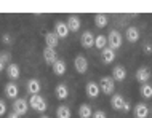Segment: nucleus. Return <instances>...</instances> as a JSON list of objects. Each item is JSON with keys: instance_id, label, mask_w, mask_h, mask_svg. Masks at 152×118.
I'll return each instance as SVG.
<instances>
[{"instance_id": "nucleus-8", "label": "nucleus", "mask_w": 152, "mask_h": 118, "mask_svg": "<svg viewBox=\"0 0 152 118\" xmlns=\"http://www.w3.org/2000/svg\"><path fill=\"white\" fill-rule=\"evenodd\" d=\"M55 34L58 35V38H66L69 35V29H67V24L63 22V21H58L55 26Z\"/></svg>"}, {"instance_id": "nucleus-22", "label": "nucleus", "mask_w": 152, "mask_h": 118, "mask_svg": "<svg viewBox=\"0 0 152 118\" xmlns=\"http://www.w3.org/2000/svg\"><path fill=\"white\" fill-rule=\"evenodd\" d=\"M94 24H96L99 29H102V27L107 26V14H102V13H98L96 16H94Z\"/></svg>"}, {"instance_id": "nucleus-4", "label": "nucleus", "mask_w": 152, "mask_h": 118, "mask_svg": "<svg viewBox=\"0 0 152 118\" xmlns=\"http://www.w3.org/2000/svg\"><path fill=\"white\" fill-rule=\"evenodd\" d=\"M27 109H29V102H27L26 99H16L13 102V112L18 113L19 117L24 115V113L27 112Z\"/></svg>"}, {"instance_id": "nucleus-35", "label": "nucleus", "mask_w": 152, "mask_h": 118, "mask_svg": "<svg viewBox=\"0 0 152 118\" xmlns=\"http://www.w3.org/2000/svg\"><path fill=\"white\" fill-rule=\"evenodd\" d=\"M8 118H19V115H18V113H15V112H11V113H10V117H8Z\"/></svg>"}, {"instance_id": "nucleus-9", "label": "nucleus", "mask_w": 152, "mask_h": 118, "mask_svg": "<svg viewBox=\"0 0 152 118\" xmlns=\"http://www.w3.org/2000/svg\"><path fill=\"white\" fill-rule=\"evenodd\" d=\"M67 29L69 32H77L80 29V18L79 16H75V14H72V16H69L67 18Z\"/></svg>"}, {"instance_id": "nucleus-20", "label": "nucleus", "mask_w": 152, "mask_h": 118, "mask_svg": "<svg viewBox=\"0 0 152 118\" xmlns=\"http://www.w3.org/2000/svg\"><path fill=\"white\" fill-rule=\"evenodd\" d=\"M126 40H128L130 43H136L139 40V30L136 29V27H128L126 29Z\"/></svg>"}, {"instance_id": "nucleus-5", "label": "nucleus", "mask_w": 152, "mask_h": 118, "mask_svg": "<svg viewBox=\"0 0 152 118\" xmlns=\"http://www.w3.org/2000/svg\"><path fill=\"white\" fill-rule=\"evenodd\" d=\"M74 67H75V70L79 72V74H85L87 72V69H88V61L85 56H82L79 54L75 58V61H74Z\"/></svg>"}, {"instance_id": "nucleus-23", "label": "nucleus", "mask_w": 152, "mask_h": 118, "mask_svg": "<svg viewBox=\"0 0 152 118\" xmlns=\"http://www.w3.org/2000/svg\"><path fill=\"white\" fill-rule=\"evenodd\" d=\"M53 72H55L56 75H63L66 72V62L64 61H61V59L56 61V62L53 64Z\"/></svg>"}, {"instance_id": "nucleus-10", "label": "nucleus", "mask_w": 152, "mask_h": 118, "mask_svg": "<svg viewBox=\"0 0 152 118\" xmlns=\"http://www.w3.org/2000/svg\"><path fill=\"white\" fill-rule=\"evenodd\" d=\"M40 81L39 80H35V78H31L29 81H27V85H26V89H27V93H29V94H39L40 93Z\"/></svg>"}, {"instance_id": "nucleus-34", "label": "nucleus", "mask_w": 152, "mask_h": 118, "mask_svg": "<svg viewBox=\"0 0 152 118\" xmlns=\"http://www.w3.org/2000/svg\"><path fill=\"white\" fill-rule=\"evenodd\" d=\"M2 70H5V62L0 59V72H2Z\"/></svg>"}, {"instance_id": "nucleus-17", "label": "nucleus", "mask_w": 152, "mask_h": 118, "mask_svg": "<svg viewBox=\"0 0 152 118\" xmlns=\"http://www.w3.org/2000/svg\"><path fill=\"white\" fill-rule=\"evenodd\" d=\"M45 43H47L48 48H56L59 43V38L58 35L55 34V32H48L47 35H45Z\"/></svg>"}, {"instance_id": "nucleus-33", "label": "nucleus", "mask_w": 152, "mask_h": 118, "mask_svg": "<svg viewBox=\"0 0 152 118\" xmlns=\"http://www.w3.org/2000/svg\"><path fill=\"white\" fill-rule=\"evenodd\" d=\"M130 109H131V107H130V102H125V105H123V110H126V112H128Z\"/></svg>"}, {"instance_id": "nucleus-25", "label": "nucleus", "mask_w": 152, "mask_h": 118, "mask_svg": "<svg viewBox=\"0 0 152 118\" xmlns=\"http://www.w3.org/2000/svg\"><path fill=\"white\" fill-rule=\"evenodd\" d=\"M106 45H107V38H106L102 34H101V35H98V37H94V46L99 48L101 51L106 48Z\"/></svg>"}, {"instance_id": "nucleus-3", "label": "nucleus", "mask_w": 152, "mask_h": 118, "mask_svg": "<svg viewBox=\"0 0 152 118\" xmlns=\"http://www.w3.org/2000/svg\"><path fill=\"white\" fill-rule=\"evenodd\" d=\"M29 105L34 109V110H37V112H45V110H47V102H45V99L42 96H39V94L31 96Z\"/></svg>"}, {"instance_id": "nucleus-29", "label": "nucleus", "mask_w": 152, "mask_h": 118, "mask_svg": "<svg viewBox=\"0 0 152 118\" xmlns=\"http://www.w3.org/2000/svg\"><path fill=\"white\" fill-rule=\"evenodd\" d=\"M5 112H7V104L3 102L2 99H0V117H2V115H5Z\"/></svg>"}, {"instance_id": "nucleus-6", "label": "nucleus", "mask_w": 152, "mask_h": 118, "mask_svg": "<svg viewBox=\"0 0 152 118\" xmlns=\"http://www.w3.org/2000/svg\"><path fill=\"white\" fill-rule=\"evenodd\" d=\"M43 59L47 64H50V66H53V64L58 61V54H56V50L55 48H45L43 50Z\"/></svg>"}, {"instance_id": "nucleus-19", "label": "nucleus", "mask_w": 152, "mask_h": 118, "mask_svg": "<svg viewBox=\"0 0 152 118\" xmlns=\"http://www.w3.org/2000/svg\"><path fill=\"white\" fill-rule=\"evenodd\" d=\"M18 93H19V89L18 86H16L15 83H8L7 86H5V94L7 97H10V99H18Z\"/></svg>"}, {"instance_id": "nucleus-28", "label": "nucleus", "mask_w": 152, "mask_h": 118, "mask_svg": "<svg viewBox=\"0 0 152 118\" xmlns=\"http://www.w3.org/2000/svg\"><path fill=\"white\" fill-rule=\"evenodd\" d=\"M0 59H2L5 64H10V53H7V51L0 53Z\"/></svg>"}, {"instance_id": "nucleus-11", "label": "nucleus", "mask_w": 152, "mask_h": 118, "mask_svg": "<svg viewBox=\"0 0 152 118\" xmlns=\"http://www.w3.org/2000/svg\"><path fill=\"white\" fill-rule=\"evenodd\" d=\"M85 91H87V96L88 97H98L99 96V85L94 83V81H90V83H87V88H85Z\"/></svg>"}, {"instance_id": "nucleus-14", "label": "nucleus", "mask_w": 152, "mask_h": 118, "mask_svg": "<svg viewBox=\"0 0 152 118\" xmlns=\"http://www.w3.org/2000/svg\"><path fill=\"white\" fill-rule=\"evenodd\" d=\"M149 78H151V70L147 67H139L136 70V80L141 81L142 85H144Z\"/></svg>"}, {"instance_id": "nucleus-16", "label": "nucleus", "mask_w": 152, "mask_h": 118, "mask_svg": "<svg viewBox=\"0 0 152 118\" xmlns=\"http://www.w3.org/2000/svg\"><path fill=\"white\" fill-rule=\"evenodd\" d=\"M7 74H8V78H11V80H16V78H19V66L18 64H13V62H10L7 66Z\"/></svg>"}, {"instance_id": "nucleus-21", "label": "nucleus", "mask_w": 152, "mask_h": 118, "mask_svg": "<svg viewBox=\"0 0 152 118\" xmlns=\"http://www.w3.org/2000/svg\"><path fill=\"white\" fill-rule=\"evenodd\" d=\"M91 115H93L91 107H90L88 104H82L80 109H79V117H80V118H90Z\"/></svg>"}, {"instance_id": "nucleus-32", "label": "nucleus", "mask_w": 152, "mask_h": 118, "mask_svg": "<svg viewBox=\"0 0 152 118\" xmlns=\"http://www.w3.org/2000/svg\"><path fill=\"white\" fill-rule=\"evenodd\" d=\"M144 51H146V53H152V45H151V43H146V45H144Z\"/></svg>"}, {"instance_id": "nucleus-18", "label": "nucleus", "mask_w": 152, "mask_h": 118, "mask_svg": "<svg viewBox=\"0 0 152 118\" xmlns=\"http://www.w3.org/2000/svg\"><path fill=\"white\" fill-rule=\"evenodd\" d=\"M101 59L104 64L114 62V59H115V51L110 50V48H104V50H102V54H101Z\"/></svg>"}, {"instance_id": "nucleus-27", "label": "nucleus", "mask_w": 152, "mask_h": 118, "mask_svg": "<svg viewBox=\"0 0 152 118\" xmlns=\"http://www.w3.org/2000/svg\"><path fill=\"white\" fill-rule=\"evenodd\" d=\"M69 96V91H67V88L64 86V85H58V86H56V97H58V99H66V97Z\"/></svg>"}, {"instance_id": "nucleus-2", "label": "nucleus", "mask_w": 152, "mask_h": 118, "mask_svg": "<svg viewBox=\"0 0 152 118\" xmlns=\"http://www.w3.org/2000/svg\"><path fill=\"white\" fill-rule=\"evenodd\" d=\"M114 88H115V81L112 77H102L99 83V91H102L104 94H112Z\"/></svg>"}, {"instance_id": "nucleus-15", "label": "nucleus", "mask_w": 152, "mask_h": 118, "mask_svg": "<svg viewBox=\"0 0 152 118\" xmlns=\"http://www.w3.org/2000/svg\"><path fill=\"white\" fill-rule=\"evenodd\" d=\"M110 105H112L114 110H123V105H125V99L120 94H114L110 97Z\"/></svg>"}, {"instance_id": "nucleus-31", "label": "nucleus", "mask_w": 152, "mask_h": 118, "mask_svg": "<svg viewBox=\"0 0 152 118\" xmlns=\"http://www.w3.org/2000/svg\"><path fill=\"white\" fill-rule=\"evenodd\" d=\"M2 40H3V43H7V45L11 43V37H10L8 34H3V35H2Z\"/></svg>"}, {"instance_id": "nucleus-30", "label": "nucleus", "mask_w": 152, "mask_h": 118, "mask_svg": "<svg viewBox=\"0 0 152 118\" xmlns=\"http://www.w3.org/2000/svg\"><path fill=\"white\" fill-rule=\"evenodd\" d=\"M93 118H106V113L102 110H98V112L93 113Z\"/></svg>"}, {"instance_id": "nucleus-26", "label": "nucleus", "mask_w": 152, "mask_h": 118, "mask_svg": "<svg viewBox=\"0 0 152 118\" xmlns=\"http://www.w3.org/2000/svg\"><path fill=\"white\" fill-rule=\"evenodd\" d=\"M139 93H141V96L144 97V99H149V97H152V86L151 85H141V88H139Z\"/></svg>"}, {"instance_id": "nucleus-7", "label": "nucleus", "mask_w": 152, "mask_h": 118, "mask_svg": "<svg viewBox=\"0 0 152 118\" xmlns=\"http://www.w3.org/2000/svg\"><path fill=\"white\" fill-rule=\"evenodd\" d=\"M80 42H82V46H83V48H91V46H94V35L90 30L83 32V34H82Z\"/></svg>"}, {"instance_id": "nucleus-12", "label": "nucleus", "mask_w": 152, "mask_h": 118, "mask_svg": "<svg viewBox=\"0 0 152 118\" xmlns=\"http://www.w3.org/2000/svg\"><path fill=\"white\" fill-rule=\"evenodd\" d=\"M112 78L114 81H123L126 78V70L123 66H115L112 70Z\"/></svg>"}, {"instance_id": "nucleus-13", "label": "nucleus", "mask_w": 152, "mask_h": 118, "mask_svg": "<svg viewBox=\"0 0 152 118\" xmlns=\"http://www.w3.org/2000/svg\"><path fill=\"white\" fill-rule=\"evenodd\" d=\"M147 117H149V107L146 104L139 102L134 107V118H147Z\"/></svg>"}, {"instance_id": "nucleus-24", "label": "nucleus", "mask_w": 152, "mask_h": 118, "mask_svg": "<svg viewBox=\"0 0 152 118\" xmlns=\"http://www.w3.org/2000/svg\"><path fill=\"white\" fill-rule=\"evenodd\" d=\"M56 117L58 118H71V109L66 107V105H59L58 110H56Z\"/></svg>"}, {"instance_id": "nucleus-1", "label": "nucleus", "mask_w": 152, "mask_h": 118, "mask_svg": "<svg viewBox=\"0 0 152 118\" xmlns=\"http://www.w3.org/2000/svg\"><path fill=\"white\" fill-rule=\"evenodd\" d=\"M107 45H109V48L110 50H118V48L122 46V35H120V32H117V30H110L109 32V37H107Z\"/></svg>"}, {"instance_id": "nucleus-36", "label": "nucleus", "mask_w": 152, "mask_h": 118, "mask_svg": "<svg viewBox=\"0 0 152 118\" xmlns=\"http://www.w3.org/2000/svg\"><path fill=\"white\" fill-rule=\"evenodd\" d=\"M42 118H48V117H42Z\"/></svg>"}]
</instances>
